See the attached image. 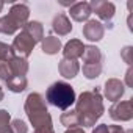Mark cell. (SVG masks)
<instances>
[{"label":"cell","instance_id":"cell-11","mask_svg":"<svg viewBox=\"0 0 133 133\" xmlns=\"http://www.w3.org/2000/svg\"><path fill=\"white\" fill-rule=\"evenodd\" d=\"M52 30L58 35V36H66L72 31V24L69 21V17L66 14H56L52 21Z\"/></svg>","mask_w":133,"mask_h":133},{"label":"cell","instance_id":"cell-32","mask_svg":"<svg viewBox=\"0 0 133 133\" xmlns=\"http://www.w3.org/2000/svg\"><path fill=\"white\" fill-rule=\"evenodd\" d=\"M3 5H5V3L2 2V0H0V13H2V10H3Z\"/></svg>","mask_w":133,"mask_h":133},{"label":"cell","instance_id":"cell-5","mask_svg":"<svg viewBox=\"0 0 133 133\" xmlns=\"http://www.w3.org/2000/svg\"><path fill=\"white\" fill-rule=\"evenodd\" d=\"M108 113L113 121L127 122L133 117V100H117L110 107Z\"/></svg>","mask_w":133,"mask_h":133},{"label":"cell","instance_id":"cell-19","mask_svg":"<svg viewBox=\"0 0 133 133\" xmlns=\"http://www.w3.org/2000/svg\"><path fill=\"white\" fill-rule=\"evenodd\" d=\"M6 88H8V91H11V92H22V91H25L27 89V85H28V82H27V77H11L6 83Z\"/></svg>","mask_w":133,"mask_h":133},{"label":"cell","instance_id":"cell-24","mask_svg":"<svg viewBox=\"0 0 133 133\" xmlns=\"http://www.w3.org/2000/svg\"><path fill=\"white\" fill-rule=\"evenodd\" d=\"M11 77H14V75H13V72L10 69L8 63H0V80L6 83Z\"/></svg>","mask_w":133,"mask_h":133},{"label":"cell","instance_id":"cell-27","mask_svg":"<svg viewBox=\"0 0 133 133\" xmlns=\"http://www.w3.org/2000/svg\"><path fill=\"white\" fill-rule=\"evenodd\" d=\"M92 133H110V131H108V125H107V124H100V125H97V127L92 130Z\"/></svg>","mask_w":133,"mask_h":133},{"label":"cell","instance_id":"cell-13","mask_svg":"<svg viewBox=\"0 0 133 133\" xmlns=\"http://www.w3.org/2000/svg\"><path fill=\"white\" fill-rule=\"evenodd\" d=\"M58 71L64 78H74L78 71H80V64L77 59H68V58H63L58 63Z\"/></svg>","mask_w":133,"mask_h":133},{"label":"cell","instance_id":"cell-1","mask_svg":"<svg viewBox=\"0 0 133 133\" xmlns=\"http://www.w3.org/2000/svg\"><path fill=\"white\" fill-rule=\"evenodd\" d=\"M75 111L78 114L80 125L85 127L96 125V122L103 116L105 111L99 88H94L91 91H83L75 100Z\"/></svg>","mask_w":133,"mask_h":133},{"label":"cell","instance_id":"cell-22","mask_svg":"<svg viewBox=\"0 0 133 133\" xmlns=\"http://www.w3.org/2000/svg\"><path fill=\"white\" fill-rule=\"evenodd\" d=\"M10 130L11 133H28V127L22 119H14L10 122Z\"/></svg>","mask_w":133,"mask_h":133},{"label":"cell","instance_id":"cell-25","mask_svg":"<svg viewBox=\"0 0 133 133\" xmlns=\"http://www.w3.org/2000/svg\"><path fill=\"white\" fill-rule=\"evenodd\" d=\"M121 58L130 66L133 63V47L131 45H125L122 50H121Z\"/></svg>","mask_w":133,"mask_h":133},{"label":"cell","instance_id":"cell-8","mask_svg":"<svg viewBox=\"0 0 133 133\" xmlns=\"http://www.w3.org/2000/svg\"><path fill=\"white\" fill-rule=\"evenodd\" d=\"M103 92H105V97L108 100L117 102V100H121V97L125 92V85H124V82H121L117 78H110L105 82Z\"/></svg>","mask_w":133,"mask_h":133},{"label":"cell","instance_id":"cell-15","mask_svg":"<svg viewBox=\"0 0 133 133\" xmlns=\"http://www.w3.org/2000/svg\"><path fill=\"white\" fill-rule=\"evenodd\" d=\"M83 64H102V52L99 47L96 45H85V50H83Z\"/></svg>","mask_w":133,"mask_h":133},{"label":"cell","instance_id":"cell-16","mask_svg":"<svg viewBox=\"0 0 133 133\" xmlns=\"http://www.w3.org/2000/svg\"><path fill=\"white\" fill-rule=\"evenodd\" d=\"M10 69L13 72L14 77H25L27 72H28V61L25 58H21V56H14L13 59L6 61Z\"/></svg>","mask_w":133,"mask_h":133},{"label":"cell","instance_id":"cell-21","mask_svg":"<svg viewBox=\"0 0 133 133\" xmlns=\"http://www.w3.org/2000/svg\"><path fill=\"white\" fill-rule=\"evenodd\" d=\"M13 58H14V50H13V47L0 41V61H2V63H6V61H10V59H13Z\"/></svg>","mask_w":133,"mask_h":133},{"label":"cell","instance_id":"cell-3","mask_svg":"<svg viewBox=\"0 0 133 133\" xmlns=\"http://www.w3.org/2000/svg\"><path fill=\"white\" fill-rule=\"evenodd\" d=\"M45 100L50 105L66 111L68 108H71V105L75 103L77 96H75L74 88L69 83H66V82H55V83H52L47 88Z\"/></svg>","mask_w":133,"mask_h":133},{"label":"cell","instance_id":"cell-29","mask_svg":"<svg viewBox=\"0 0 133 133\" xmlns=\"http://www.w3.org/2000/svg\"><path fill=\"white\" fill-rule=\"evenodd\" d=\"M64 133H85V130L80 127H72V128H68Z\"/></svg>","mask_w":133,"mask_h":133},{"label":"cell","instance_id":"cell-28","mask_svg":"<svg viewBox=\"0 0 133 133\" xmlns=\"http://www.w3.org/2000/svg\"><path fill=\"white\" fill-rule=\"evenodd\" d=\"M33 133H55L53 127H47V128H36Z\"/></svg>","mask_w":133,"mask_h":133},{"label":"cell","instance_id":"cell-17","mask_svg":"<svg viewBox=\"0 0 133 133\" xmlns=\"http://www.w3.org/2000/svg\"><path fill=\"white\" fill-rule=\"evenodd\" d=\"M41 45H42V52L47 55H55L61 50V41L56 36H45L41 41Z\"/></svg>","mask_w":133,"mask_h":133},{"label":"cell","instance_id":"cell-4","mask_svg":"<svg viewBox=\"0 0 133 133\" xmlns=\"http://www.w3.org/2000/svg\"><path fill=\"white\" fill-rule=\"evenodd\" d=\"M28 16H30V8L25 3H14L10 13L0 19V33L14 35L28 22Z\"/></svg>","mask_w":133,"mask_h":133},{"label":"cell","instance_id":"cell-10","mask_svg":"<svg viewBox=\"0 0 133 133\" xmlns=\"http://www.w3.org/2000/svg\"><path fill=\"white\" fill-rule=\"evenodd\" d=\"M69 14L75 22H85V21H89V16L92 14V11L88 2H78L71 6Z\"/></svg>","mask_w":133,"mask_h":133},{"label":"cell","instance_id":"cell-2","mask_svg":"<svg viewBox=\"0 0 133 133\" xmlns=\"http://www.w3.org/2000/svg\"><path fill=\"white\" fill-rule=\"evenodd\" d=\"M24 110H25V113L28 116V121L35 127V130L36 128L53 127L52 125V116H50V113L47 110L45 99L39 92H31V94L27 96Z\"/></svg>","mask_w":133,"mask_h":133},{"label":"cell","instance_id":"cell-26","mask_svg":"<svg viewBox=\"0 0 133 133\" xmlns=\"http://www.w3.org/2000/svg\"><path fill=\"white\" fill-rule=\"evenodd\" d=\"M110 133H133V130H124L121 125H108Z\"/></svg>","mask_w":133,"mask_h":133},{"label":"cell","instance_id":"cell-9","mask_svg":"<svg viewBox=\"0 0 133 133\" xmlns=\"http://www.w3.org/2000/svg\"><path fill=\"white\" fill-rule=\"evenodd\" d=\"M103 35H105V27L96 19H89L83 25V36L88 41L97 42V41H100L103 38Z\"/></svg>","mask_w":133,"mask_h":133},{"label":"cell","instance_id":"cell-20","mask_svg":"<svg viewBox=\"0 0 133 133\" xmlns=\"http://www.w3.org/2000/svg\"><path fill=\"white\" fill-rule=\"evenodd\" d=\"M82 71L88 80H94L102 74V64H83Z\"/></svg>","mask_w":133,"mask_h":133},{"label":"cell","instance_id":"cell-14","mask_svg":"<svg viewBox=\"0 0 133 133\" xmlns=\"http://www.w3.org/2000/svg\"><path fill=\"white\" fill-rule=\"evenodd\" d=\"M22 31L27 33L36 44L44 39V27H42V24L38 22V21H30V22H27V24L22 27Z\"/></svg>","mask_w":133,"mask_h":133},{"label":"cell","instance_id":"cell-31","mask_svg":"<svg viewBox=\"0 0 133 133\" xmlns=\"http://www.w3.org/2000/svg\"><path fill=\"white\" fill-rule=\"evenodd\" d=\"M3 97H5V92H3V89H2V86H0V102L3 100Z\"/></svg>","mask_w":133,"mask_h":133},{"label":"cell","instance_id":"cell-12","mask_svg":"<svg viewBox=\"0 0 133 133\" xmlns=\"http://www.w3.org/2000/svg\"><path fill=\"white\" fill-rule=\"evenodd\" d=\"M85 50V44L80 39H71L69 42H66L64 49H63V55L68 59H78L82 58Z\"/></svg>","mask_w":133,"mask_h":133},{"label":"cell","instance_id":"cell-6","mask_svg":"<svg viewBox=\"0 0 133 133\" xmlns=\"http://www.w3.org/2000/svg\"><path fill=\"white\" fill-rule=\"evenodd\" d=\"M89 6H91V11L96 13L99 19H102V21H105V22L108 24V25H107L108 28L113 27V25H111V21H113V17H114V13H116L114 3L107 2V0H92V2L89 3Z\"/></svg>","mask_w":133,"mask_h":133},{"label":"cell","instance_id":"cell-30","mask_svg":"<svg viewBox=\"0 0 133 133\" xmlns=\"http://www.w3.org/2000/svg\"><path fill=\"white\" fill-rule=\"evenodd\" d=\"M131 74H133V71H131V68L127 71V77H125V82H127V86H131L133 83H131Z\"/></svg>","mask_w":133,"mask_h":133},{"label":"cell","instance_id":"cell-7","mask_svg":"<svg viewBox=\"0 0 133 133\" xmlns=\"http://www.w3.org/2000/svg\"><path fill=\"white\" fill-rule=\"evenodd\" d=\"M35 45H36V42L27 35V33H24V31H21L16 38H14V41H13V50L14 52H17L19 53V56L21 58H28L30 55H31V52H33V49H35Z\"/></svg>","mask_w":133,"mask_h":133},{"label":"cell","instance_id":"cell-18","mask_svg":"<svg viewBox=\"0 0 133 133\" xmlns=\"http://www.w3.org/2000/svg\"><path fill=\"white\" fill-rule=\"evenodd\" d=\"M59 122L68 127V128H72V127H78L80 125V119H78V114L75 110H66L61 116H59Z\"/></svg>","mask_w":133,"mask_h":133},{"label":"cell","instance_id":"cell-23","mask_svg":"<svg viewBox=\"0 0 133 133\" xmlns=\"http://www.w3.org/2000/svg\"><path fill=\"white\" fill-rule=\"evenodd\" d=\"M11 116L6 110H0V133H6L10 130Z\"/></svg>","mask_w":133,"mask_h":133}]
</instances>
